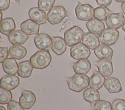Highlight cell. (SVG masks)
<instances>
[{
    "label": "cell",
    "mask_w": 125,
    "mask_h": 110,
    "mask_svg": "<svg viewBox=\"0 0 125 110\" xmlns=\"http://www.w3.org/2000/svg\"><path fill=\"white\" fill-rule=\"evenodd\" d=\"M12 93L11 91L7 90L0 87V104H8L12 100Z\"/></svg>",
    "instance_id": "obj_29"
},
{
    "label": "cell",
    "mask_w": 125,
    "mask_h": 110,
    "mask_svg": "<svg viewBox=\"0 0 125 110\" xmlns=\"http://www.w3.org/2000/svg\"><path fill=\"white\" fill-rule=\"evenodd\" d=\"M0 110H6V108L4 107L3 106H2V105H1L0 106Z\"/></svg>",
    "instance_id": "obj_40"
},
{
    "label": "cell",
    "mask_w": 125,
    "mask_h": 110,
    "mask_svg": "<svg viewBox=\"0 0 125 110\" xmlns=\"http://www.w3.org/2000/svg\"><path fill=\"white\" fill-rule=\"evenodd\" d=\"M93 8L88 4H81L78 2V5L75 8V13L78 19L80 21H90L94 17Z\"/></svg>",
    "instance_id": "obj_5"
},
{
    "label": "cell",
    "mask_w": 125,
    "mask_h": 110,
    "mask_svg": "<svg viewBox=\"0 0 125 110\" xmlns=\"http://www.w3.org/2000/svg\"><path fill=\"white\" fill-rule=\"evenodd\" d=\"M85 34L81 28L78 26H73L64 33V40L67 46L73 47L81 42Z\"/></svg>",
    "instance_id": "obj_3"
},
{
    "label": "cell",
    "mask_w": 125,
    "mask_h": 110,
    "mask_svg": "<svg viewBox=\"0 0 125 110\" xmlns=\"http://www.w3.org/2000/svg\"><path fill=\"white\" fill-rule=\"evenodd\" d=\"M125 21L123 14L120 12L110 14L106 21V23L109 28L118 29L123 25Z\"/></svg>",
    "instance_id": "obj_10"
},
{
    "label": "cell",
    "mask_w": 125,
    "mask_h": 110,
    "mask_svg": "<svg viewBox=\"0 0 125 110\" xmlns=\"http://www.w3.org/2000/svg\"><path fill=\"white\" fill-rule=\"evenodd\" d=\"M8 110H25L20 103L16 101L11 100L8 103Z\"/></svg>",
    "instance_id": "obj_33"
},
{
    "label": "cell",
    "mask_w": 125,
    "mask_h": 110,
    "mask_svg": "<svg viewBox=\"0 0 125 110\" xmlns=\"http://www.w3.org/2000/svg\"><path fill=\"white\" fill-rule=\"evenodd\" d=\"M28 14L30 19L38 24H43L48 21L47 14L45 11L40 9L39 8H33L30 9Z\"/></svg>",
    "instance_id": "obj_13"
},
{
    "label": "cell",
    "mask_w": 125,
    "mask_h": 110,
    "mask_svg": "<svg viewBox=\"0 0 125 110\" xmlns=\"http://www.w3.org/2000/svg\"><path fill=\"white\" fill-rule=\"evenodd\" d=\"M67 11L63 6H54L47 14V20L51 24L60 23L67 16Z\"/></svg>",
    "instance_id": "obj_4"
},
{
    "label": "cell",
    "mask_w": 125,
    "mask_h": 110,
    "mask_svg": "<svg viewBox=\"0 0 125 110\" xmlns=\"http://www.w3.org/2000/svg\"><path fill=\"white\" fill-rule=\"evenodd\" d=\"M116 2H118V3H125V0H115Z\"/></svg>",
    "instance_id": "obj_38"
},
{
    "label": "cell",
    "mask_w": 125,
    "mask_h": 110,
    "mask_svg": "<svg viewBox=\"0 0 125 110\" xmlns=\"http://www.w3.org/2000/svg\"><path fill=\"white\" fill-rule=\"evenodd\" d=\"M113 110H125V100L123 99H116L112 103Z\"/></svg>",
    "instance_id": "obj_32"
},
{
    "label": "cell",
    "mask_w": 125,
    "mask_h": 110,
    "mask_svg": "<svg viewBox=\"0 0 125 110\" xmlns=\"http://www.w3.org/2000/svg\"><path fill=\"white\" fill-rule=\"evenodd\" d=\"M104 86L110 93H118L122 91L121 83L116 78H108L106 79Z\"/></svg>",
    "instance_id": "obj_20"
},
{
    "label": "cell",
    "mask_w": 125,
    "mask_h": 110,
    "mask_svg": "<svg viewBox=\"0 0 125 110\" xmlns=\"http://www.w3.org/2000/svg\"><path fill=\"white\" fill-rule=\"evenodd\" d=\"M16 24L14 19L11 17H8L1 21L0 31L2 34L8 36L10 33L15 30Z\"/></svg>",
    "instance_id": "obj_25"
},
{
    "label": "cell",
    "mask_w": 125,
    "mask_h": 110,
    "mask_svg": "<svg viewBox=\"0 0 125 110\" xmlns=\"http://www.w3.org/2000/svg\"><path fill=\"white\" fill-rule=\"evenodd\" d=\"M121 9H122L123 13L125 14V2L121 4Z\"/></svg>",
    "instance_id": "obj_37"
},
{
    "label": "cell",
    "mask_w": 125,
    "mask_h": 110,
    "mask_svg": "<svg viewBox=\"0 0 125 110\" xmlns=\"http://www.w3.org/2000/svg\"><path fill=\"white\" fill-rule=\"evenodd\" d=\"M20 27H21V30H22L24 33L28 35L39 34L40 24L35 23L31 19L24 21L21 23Z\"/></svg>",
    "instance_id": "obj_15"
},
{
    "label": "cell",
    "mask_w": 125,
    "mask_h": 110,
    "mask_svg": "<svg viewBox=\"0 0 125 110\" xmlns=\"http://www.w3.org/2000/svg\"><path fill=\"white\" fill-rule=\"evenodd\" d=\"M0 54H1V58H0V63L3 64V62L6 59H7L8 57L9 56L8 50L7 47H0Z\"/></svg>",
    "instance_id": "obj_34"
},
{
    "label": "cell",
    "mask_w": 125,
    "mask_h": 110,
    "mask_svg": "<svg viewBox=\"0 0 125 110\" xmlns=\"http://www.w3.org/2000/svg\"><path fill=\"white\" fill-rule=\"evenodd\" d=\"M33 67L30 60L21 62L18 64V75L21 78H28L33 72Z\"/></svg>",
    "instance_id": "obj_26"
},
{
    "label": "cell",
    "mask_w": 125,
    "mask_h": 110,
    "mask_svg": "<svg viewBox=\"0 0 125 110\" xmlns=\"http://www.w3.org/2000/svg\"><path fill=\"white\" fill-rule=\"evenodd\" d=\"M52 42L53 39L45 33L38 34L34 38L36 47L40 51H50L52 49Z\"/></svg>",
    "instance_id": "obj_8"
},
{
    "label": "cell",
    "mask_w": 125,
    "mask_h": 110,
    "mask_svg": "<svg viewBox=\"0 0 125 110\" xmlns=\"http://www.w3.org/2000/svg\"><path fill=\"white\" fill-rule=\"evenodd\" d=\"M56 0H38V8L44 11H50L53 8Z\"/></svg>",
    "instance_id": "obj_30"
},
{
    "label": "cell",
    "mask_w": 125,
    "mask_h": 110,
    "mask_svg": "<svg viewBox=\"0 0 125 110\" xmlns=\"http://www.w3.org/2000/svg\"><path fill=\"white\" fill-rule=\"evenodd\" d=\"M10 5V0H1L0 1V9L4 11L9 8Z\"/></svg>",
    "instance_id": "obj_35"
},
{
    "label": "cell",
    "mask_w": 125,
    "mask_h": 110,
    "mask_svg": "<svg viewBox=\"0 0 125 110\" xmlns=\"http://www.w3.org/2000/svg\"></svg>",
    "instance_id": "obj_42"
},
{
    "label": "cell",
    "mask_w": 125,
    "mask_h": 110,
    "mask_svg": "<svg viewBox=\"0 0 125 110\" xmlns=\"http://www.w3.org/2000/svg\"><path fill=\"white\" fill-rule=\"evenodd\" d=\"M100 39L98 35L91 32L85 33L82 40L83 44H84L91 50H94L100 45Z\"/></svg>",
    "instance_id": "obj_16"
},
{
    "label": "cell",
    "mask_w": 125,
    "mask_h": 110,
    "mask_svg": "<svg viewBox=\"0 0 125 110\" xmlns=\"http://www.w3.org/2000/svg\"><path fill=\"white\" fill-rule=\"evenodd\" d=\"M73 67L76 73L86 75L91 69V64L88 59H81L74 62Z\"/></svg>",
    "instance_id": "obj_22"
},
{
    "label": "cell",
    "mask_w": 125,
    "mask_h": 110,
    "mask_svg": "<svg viewBox=\"0 0 125 110\" xmlns=\"http://www.w3.org/2000/svg\"><path fill=\"white\" fill-rule=\"evenodd\" d=\"M28 37V35L24 33L22 30H14L8 35L9 41L13 45L24 44Z\"/></svg>",
    "instance_id": "obj_12"
},
{
    "label": "cell",
    "mask_w": 125,
    "mask_h": 110,
    "mask_svg": "<svg viewBox=\"0 0 125 110\" xmlns=\"http://www.w3.org/2000/svg\"><path fill=\"white\" fill-rule=\"evenodd\" d=\"M99 72L104 76L108 77L113 72V64L111 60L107 59H100L95 62Z\"/></svg>",
    "instance_id": "obj_14"
},
{
    "label": "cell",
    "mask_w": 125,
    "mask_h": 110,
    "mask_svg": "<svg viewBox=\"0 0 125 110\" xmlns=\"http://www.w3.org/2000/svg\"><path fill=\"white\" fill-rule=\"evenodd\" d=\"M8 54L10 58L21 60L26 55L27 49L21 45H14L10 47Z\"/></svg>",
    "instance_id": "obj_23"
},
{
    "label": "cell",
    "mask_w": 125,
    "mask_h": 110,
    "mask_svg": "<svg viewBox=\"0 0 125 110\" xmlns=\"http://www.w3.org/2000/svg\"><path fill=\"white\" fill-rule=\"evenodd\" d=\"M83 97L85 101L88 102L93 108L94 104L100 100V94L97 90L89 88L83 92Z\"/></svg>",
    "instance_id": "obj_24"
},
{
    "label": "cell",
    "mask_w": 125,
    "mask_h": 110,
    "mask_svg": "<svg viewBox=\"0 0 125 110\" xmlns=\"http://www.w3.org/2000/svg\"><path fill=\"white\" fill-rule=\"evenodd\" d=\"M14 1H15L17 2V3H20V1H21V0H14Z\"/></svg>",
    "instance_id": "obj_41"
},
{
    "label": "cell",
    "mask_w": 125,
    "mask_h": 110,
    "mask_svg": "<svg viewBox=\"0 0 125 110\" xmlns=\"http://www.w3.org/2000/svg\"><path fill=\"white\" fill-rule=\"evenodd\" d=\"M30 62L36 69H44L51 62V55L47 51H39L30 57Z\"/></svg>",
    "instance_id": "obj_2"
},
{
    "label": "cell",
    "mask_w": 125,
    "mask_h": 110,
    "mask_svg": "<svg viewBox=\"0 0 125 110\" xmlns=\"http://www.w3.org/2000/svg\"><path fill=\"white\" fill-rule=\"evenodd\" d=\"M90 55V49L83 43L76 44L70 49V56L76 60L87 59Z\"/></svg>",
    "instance_id": "obj_6"
},
{
    "label": "cell",
    "mask_w": 125,
    "mask_h": 110,
    "mask_svg": "<svg viewBox=\"0 0 125 110\" xmlns=\"http://www.w3.org/2000/svg\"><path fill=\"white\" fill-rule=\"evenodd\" d=\"M20 103L26 110H28L34 106L36 101V97L34 93L30 90H22L21 95L19 99Z\"/></svg>",
    "instance_id": "obj_9"
},
{
    "label": "cell",
    "mask_w": 125,
    "mask_h": 110,
    "mask_svg": "<svg viewBox=\"0 0 125 110\" xmlns=\"http://www.w3.org/2000/svg\"><path fill=\"white\" fill-rule=\"evenodd\" d=\"M94 52L98 59H107L111 60L113 55V51L109 45H100L94 49Z\"/></svg>",
    "instance_id": "obj_17"
},
{
    "label": "cell",
    "mask_w": 125,
    "mask_h": 110,
    "mask_svg": "<svg viewBox=\"0 0 125 110\" xmlns=\"http://www.w3.org/2000/svg\"><path fill=\"white\" fill-rule=\"evenodd\" d=\"M94 110H113L112 104L106 100H99L93 106Z\"/></svg>",
    "instance_id": "obj_31"
},
{
    "label": "cell",
    "mask_w": 125,
    "mask_h": 110,
    "mask_svg": "<svg viewBox=\"0 0 125 110\" xmlns=\"http://www.w3.org/2000/svg\"><path fill=\"white\" fill-rule=\"evenodd\" d=\"M105 76L96 70H94L93 74L90 78V88L95 90H100L102 88L105 82Z\"/></svg>",
    "instance_id": "obj_18"
},
{
    "label": "cell",
    "mask_w": 125,
    "mask_h": 110,
    "mask_svg": "<svg viewBox=\"0 0 125 110\" xmlns=\"http://www.w3.org/2000/svg\"><path fill=\"white\" fill-rule=\"evenodd\" d=\"M69 88L76 92L84 90L90 85V78L84 74L76 73L71 77L66 78Z\"/></svg>",
    "instance_id": "obj_1"
},
{
    "label": "cell",
    "mask_w": 125,
    "mask_h": 110,
    "mask_svg": "<svg viewBox=\"0 0 125 110\" xmlns=\"http://www.w3.org/2000/svg\"><path fill=\"white\" fill-rule=\"evenodd\" d=\"M52 42V51L57 55H61L66 51V44L64 39L61 37H53Z\"/></svg>",
    "instance_id": "obj_21"
},
{
    "label": "cell",
    "mask_w": 125,
    "mask_h": 110,
    "mask_svg": "<svg viewBox=\"0 0 125 110\" xmlns=\"http://www.w3.org/2000/svg\"><path fill=\"white\" fill-rule=\"evenodd\" d=\"M112 14L111 11L104 6H99L94 9V17L99 21H106L108 16Z\"/></svg>",
    "instance_id": "obj_28"
},
{
    "label": "cell",
    "mask_w": 125,
    "mask_h": 110,
    "mask_svg": "<svg viewBox=\"0 0 125 110\" xmlns=\"http://www.w3.org/2000/svg\"><path fill=\"white\" fill-rule=\"evenodd\" d=\"M20 85V78L16 75H4L1 79V87L7 90H12L17 88Z\"/></svg>",
    "instance_id": "obj_11"
},
{
    "label": "cell",
    "mask_w": 125,
    "mask_h": 110,
    "mask_svg": "<svg viewBox=\"0 0 125 110\" xmlns=\"http://www.w3.org/2000/svg\"><path fill=\"white\" fill-rule=\"evenodd\" d=\"M119 33L117 29L107 28L100 35V42L106 45H113L116 43L119 38Z\"/></svg>",
    "instance_id": "obj_7"
},
{
    "label": "cell",
    "mask_w": 125,
    "mask_h": 110,
    "mask_svg": "<svg viewBox=\"0 0 125 110\" xmlns=\"http://www.w3.org/2000/svg\"><path fill=\"white\" fill-rule=\"evenodd\" d=\"M96 1L98 5L104 6V7L109 6L112 1V0H96Z\"/></svg>",
    "instance_id": "obj_36"
},
{
    "label": "cell",
    "mask_w": 125,
    "mask_h": 110,
    "mask_svg": "<svg viewBox=\"0 0 125 110\" xmlns=\"http://www.w3.org/2000/svg\"><path fill=\"white\" fill-rule=\"evenodd\" d=\"M3 68L4 72L9 75H15L18 71V65L14 59L8 58L3 62Z\"/></svg>",
    "instance_id": "obj_27"
},
{
    "label": "cell",
    "mask_w": 125,
    "mask_h": 110,
    "mask_svg": "<svg viewBox=\"0 0 125 110\" xmlns=\"http://www.w3.org/2000/svg\"><path fill=\"white\" fill-rule=\"evenodd\" d=\"M86 27L90 32L100 36L105 30L104 24L101 21L94 18L88 21L86 24Z\"/></svg>",
    "instance_id": "obj_19"
},
{
    "label": "cell",
    "mask_w": 125,
    "mask_h": 110,
    "mask_svg": "<svg viewBox=\"0 0 125 110\" xmlns=\"http://www.w3.org/2000/svg\"><path fill=\"white\" fill-rule=\"evenodd\" d=\"M122 29H123V31L125 33V23H124V24H123V25L122 26Z\"/></svg>",
    "instance_id": "obj_39"
}]
</instances>
